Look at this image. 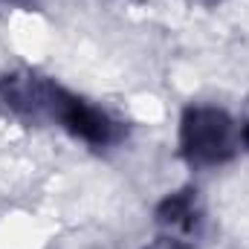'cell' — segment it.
<instances>
[{"instance_id":"6da1fadb","label":"cell","mask_w":249,"mask_h":249,"mask_svg":"<svg viewBox=\"0 0 249 249\" xmlns=\"http://www.w3.org/2000/svg\"><path fill=\"white\" fill-rule=\"evenodd\" d=\"M241 148L238 127L232 116L212 105H194L183 113L180 122V151L188 165L212 168L223 165Z\"/></svg>"},{"instance_id":"7a4b0ae2","label":"cell","mask_w":249,"mask_h":249,"mask_svg":"<svg viewBox=\"0 0 249 249\" xmlns=\"http://www.w3.org/2000/svg\"><path fill=\"white\" fill-rule=\"evenodd\" d=\"M50 116L75 139L93 148H107L122 139V124L116 119H110L102 107L67 93L58 84H53V93H50Z\"/></svg>"},{"instance_id":"3957f363","label":"cell","mask_w":249,"mask_h":249,"mask_svg":"<svg viewBox=\"0 0 249 249\" xmlns=\"http://www.w3.org/2000/svg\"><path fill=\"white\" fill-rule=\"evenodd\" d=\"M157 223L171 229V232H194V226L200 223V203H197V191L183 188L177 194H168L160 206H157Z\"/></svg>"},{"instance_id":"277c9868","label":"cell","mask_w":249,"mask_h":249,"mask_svg":"<svg viewBox=\"0 0 249 249\" xmlns=\"http://www.w3.org/2000/svg\"><path fill=\"white\" fill-rule=\"evenodd\" d=\"M145 249H191V247L186 241H177V238H160V241H154L151 247H145Z\"/></svg>"},{"instance_id":"5b68a950","label":"cell","mask_w":249,"mask_h":249,"mask_svg":"<svg viewBox=\"0 0 249 249\" xmlns=\"http://www.w3.org/2000/svg\"><path fill=\"white\" fill-rule=\"evenodd\" d=\"M238 139H241V148L249 151V122H244V127L238 130Z\"/></svg>"},{"instance_id":"8992f818","label":"cell","mask_w":249,"mask_h":249,"mask_svg":"<svg viewBox=\"0 0 249 249\" xmlns=\"http://www.w3.org/2000/svg\"><path fill=\"white\" fill-rule=\"evenodd\" d=\"M197 3H214V0H197Z\"/></svg>"}]
</instances>
